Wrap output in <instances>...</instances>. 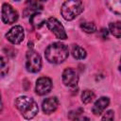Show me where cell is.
Here are the masks:
<instances>
[{"mask_svg": "<svg viewBox=\"0 0 121 121\" xmlns=\"http://www.w3.org/2000/svg\"><path fill=\"white\" fill-rule=\"evenodd\" d=\"M51 88H52V81L47 77H42L38 78V80L36 81L35 91L36 94H38L39 95H43L48 94Z\"/></svg>", "mask_w": 121, "mask_h": 121, "instance_id": "8", "label": "cell"}, {"mask_svg": "<svg viewBox=\"0 0 121 121\" xmlns=\"http://www.w3.org/2000/svg\"><path fill=\"white\" fill-rule=\"evenodd\" d=\"M27 7L26 8V10H25V14H27V13H32L33 11L36 13L38 12L39 10H41L43 9V5L40 3V2H33V1H30V2H27L26 3Z\"/></svg>", "mask_w": 121, "mask_h": 121, "instance_id": "14", "label": "cell"}, {"mask_svg": "<svg viewBox=\"0 0 121 121\" xmlns=\"http://www.w3.org/2000/svg\"><path fill=\"white\" fill-rule=\"evenodd\" d=\"M46 25H47V27L53 32V34L58 39L65 40L67 38V35H66L63 26L56 18H54V17L48 18V20L46 21Z\"/></svg>", "mask_w": 121, "mask_h": 121, "instance_id": "5", "label": "cell"}, {"mask_svg": "<svg viewBox=\"0 0 121 121\" xmlns=\"http://www.w3.org/2000/svg\"><path fill=\"white\" fill-rule=\"evenodd\" d=\"M15 106L26 119H32L38 113V105L36 101L29 96H19L15 100Z\"/></svg>", "mask_w": 121, "mask_h": 121, "instance_id": "2", "label": "cell"}, {"mask_svg": "<svg viewBox=\"0 0 121 121\" xmlns=\"http://www.w3.org/2000/svg\"><path fill=\"white\" fill-rule=\"evenodd\" d=\"M78 76L76 71L72 68H66L62 73V82L65 86L75 87L78 84Z\"/></svg>", "mask_w": 121, "mask_h": 121, "instance_id": "9", "label": "cell"}, {"mask_svg": "<svg viewBox=\"0 0 121 121\" xmlns=\"http://www.w3.org/2000/svg\"><path fill=\"white\" fill-rule=\"evenodd\" d=\"M80 27L81 29L86 32V33H94L95 32L96 30V26L94 23H91V22H84V23H81L80 25Z\"/></svg>", "mask_w": 121, "mask_h": 121, "instance_id": "18", "label": "cell"}, {"mask_svg": "<svg viewBox=\"0 0 121 121\" xmlns=\"http://www.w3.org/2000/svg\"><path fill=\"white\" fill-rule=\"evenodd\" d=\"M68 48L65 44L61 43H53L52 44L48 45L45 49L44 56L45 59L55 64H59L63 62L68 57Z\"/></svg>", "mask_w": 121, "mask_h": 121, "instance_id": "1", "label": "cell"}, {"mask_svg": "<svg viewBox=\"0 0 121 121\" xmlns=\"http://www.w3.org/2000/svg\"><path fill=\"white\" fill-rule=\"evenodd\" d=\"M6 38L8 41H9L13 44H19L23 42L25 38V32L24 28L21 26H15L11 27L7 33Z\"/></svg>", "mask_w": 121, "mask_h": 121, "instance_id": "6", "label": "cell"}, {"mask_svg": "<svg viewBox=\"0 0 121 121\" xmlns=\"http://www.w3.org/2000/svg\"><path fill=\"white\" fill-rule=\"evenodd\" d=\"M83 112V110L81 109V108H79V109H78V110H76V111H72V112H69V118H71V119H76L77 117H78V115L81 113Z\"/></svg>", "mask_w": 121, "mask_h": 121, "instance_id": "21", "label": "cell"}, {"mask_svg": "<svg viewBox=\"0 0 121 121\" xmlns=\"http://www.w3.org/2000/svg\"><path fill=\"white\" fill-rule=\"evenodd\" d=\"M58 106H59V100H58V98L56 96L45 98L42 103L43 112L44 113H46V114H50L53 112H55L57 110Z\"/></svg>", "mask_w": 121, "mask_h": 121, "instance_id": "10", "label": "cell"}, {"mask_svg": "<svg viewBox=\"0 0 121 121\" xmlns=\"http://www.w3.org/2000/svg\"><path fill=\"white\" fill-rule=\"evenodd\" d=\"M9 71V66H8V61H6L4 57H1V75L4 77Z\"/></svg>", "mask_w": 121, "mask_h": 121, "instance_id": "19", "label": "cell"}, {"mask_svg": "<svg viewBox=\"0 0 121 121\" xmlns=\"http://www.w3.org/2000/svg\"><path fill=\"white\" fill-rule=\"evenodd\" d=\"M110 103V99L107 96H101L100 98H98L95 103L94 104L93 108H92V112L95 115H99L100 113H102V112L108 107Z\"/></svg>", "mask_w": 121, "mask_h": 121, "instance_id": "11", "label": "cell"}, {"mask_svg": "<svg viewBox=\"0 0 121 121\" xmlns=\"http://www.w3.org/2000/svg\"><path fill=\"white\" fill-rule=\"evenodd\" d=\"M110 32L116 38H121V22H114L109 25Z\"/></svg>", "mask_w": 121, "mask_h": 121, "instance_id": "16", "label": "cell"}, {"mask_svg": "<svg viewBox=\"0 0 121 121\" xmlns=\"http://www.w3.org/2000/svg\"><path fill=\"white\" fill-rule=\"evenodd\" d=\"M113 119H114V112L112 110L107 111L102 116V121H113Z\"/></svg>", "mask_w": 121, "mask_h": 121, "instance_id": "20", "label": "cell"}, {"mask_svg": "<svg viewBox=\"0 0 121 121\" xmlns=\"http://www.w3.org/2000/svg\"><path fill=\"white\" fill-rule=\"evenodd\" d=\"M30 23L33 26V27L40 28L45 23V20L42 17V15L40 13L36 12V13L31 14V16H30Z\"/></svg>", "mask_w": 121, "mask_h": 121, "instance_id": "13", "label": "cell"}, {"mask_svg": "<svg viewBox=\"0 0 121 121\" xmlns=\"http://www.w3.org/2000/svg\"><path fill=\"white\" fill-rule=\"evenodd\" d=\"M2 21L5 24H13L18 19V13L17 11L7 3H4L2 6Z\"/></svg>", "mask_w": 121, "mask_h": 121, "instance_id": "7", "label": "cell"}, {"mask_svg": "<svg viewBox=\"0 0 121 121\" xmlns=\"http://www.w3.org/2000/svg\"><path fill=\"white\" fill-rule=\"evenodd\" d=\"M83 11V5L80 1L69 0L65 1L60 9V13L62 17L67 21L74 20Z\"/></svg>", "mask_w": 121, "mask_h": 121, "instance_id": "3", "label": "cell"}, {"mask_svg": "<svg viewBox=\"0 0 121 121\" xmlns=\"http://www.w3.org/2000/svg\"><path fill=\"white\" fill-rule=\"evenodd\" d=\"M106 6L109 8V9L118 15H121V0H111L106 1Z\"/></svg>", "mask_w": 121, "mask_h": 121, "instance_id": "12", "label": "cell"}, {"mask_svg": "<svg viewBox=\"0 0 121 121\" xmlns=\"http://www.w3.org/2000/svg\"><path fill=\"white\" fill-rule=\"evenodd\" d=\"M95 98V94L91 90H84L81 94V101L84 104H88Z\"/></svg>", "mask_w": 121, "mask_h": 121, "instance_id": "17", "label": "cell"}, {"mask_svg": "<svg viewBox=\"0 0 121 121\" xmlns=\"http://www.w3.org/2000/svg\"><path fill=\"white\" fill-rule=\"evenodd\" d=\"M119 70L121 72V59H120V63H119Z\"/></svg>", "mask_w": 121, "mask_h": 121, "instance_id": "24", "label": "cell"}, {"mask_svg": "<svg viewBox=\"0 0 121 121\" xmlns=\"http://www.w3.org/2000/svg\"><path fill=\"white\" fill-rule=\"evenodd\" d=\"M72 55L77 60H83L86 57V51L79 45H74L72 47Z\"/></svg>", "mask_w": 121, "mask_h": 121, "instance_id": "15", "label": "cell"}, {"mask_svg": "<svg viewBox=\"0 0 121 121\" xmlns=\"http://www.w3.org/2000/svg\"><path fill=\"white\" fill-rule=\"evenodd\" d=\"M101 31H102V33H103V38L105 39V38L107 37V35H108V31H107V29H104V28H103Z\"/></svg>", "mask_w": 121, "mask_h": 121, "instance_id": "23", "label": "cell"}, {"mask_svg": "<svg viewBox=\"0 0 121 121\" xmlns=\"http://www.w3.org/2000/svg\"><path fill=\"white\" fill-rule=\"evenodd\" d=\"M26 67L28 72L37 73L42 67V59L38 52L33 49H29L26 55Z\"/></svg>", "mask_w": 121, "mask_h": 121, "instance_id": "4", "label": "cell"}, {"mask_svg": "<svg viewBox=\"0 0 121 121\" xmlns=\"http://www.w3.org/2000/svg\"><path fill=\"white\" fill-rule=\"evenodd\" d=\"M74 121H90L88 117L85 116H80V117H77L76 119H74Z\"/></svg>", "mask_w": 121, "mask_h": 121, "instance_id": "22", "label": "cell"}]
</instances>
